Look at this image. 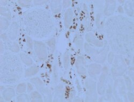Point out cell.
<instances>
[{"instance_id": "6da1fadb", "label": "cell", "mask_w": 134, "mask_h": 102, "mask_svg": "<svg viewBox=\"0 0 134 102\" xmlns=\"http://www.w3.org/2000/svg\"><path fill=\"white\" fill-rule=\"evenodd\" d=\"M106 33L111 48L115 52L123 55L133 52V22L122 16L110 18L107 22Z\"/></svg>"}, {"instance_id": "7a4b0ae2", "label": "cell", "mask_w": 134, "mask_h": 102, "mask_svg": "<svg viewBox=\"0 0 134 102\" xmlns=\"http://www.w3.org/2000/svg\"><path fill=\"white\" fill-rule=\"evenodd\" d=\"M23 23L29 35L40 38L47 37L54 28L52 16L42 9H35L25 12L23 15Z\"/></svg>"}, {"instance_id": "3957f363", "label": "cell", "mask_w": 134, "mask_h": 102, "mask_svg": "<svg viewBox=\"0 0 134 102\" xmlns=\"http://www.w3.org/2000/svg\"><path fill=\"white\" fill-rule=\"evenodd\" d=\"M23 74V67L16 55L5 54L1 56V81L7 84L17 82Z\"/></svg>"}, {"instance_id": "277c9868", "label": "cell", "mask_w": 134, "mask_h": 102, "mask_svg": "<svg viewBox=\"0 0 134 102\" xmlns=\"http://www.w3.org/2000/svg\"><path fill=\"white\" fill-rule=\"evenodd\" d=\"M126 65L122 57L117 56L111 69V72L115 76H120L124 75L126 70Z\"/></svg>"}, {"instance_id": "5b68a950", "label": "cell", "mask_w": 134, "mask_h": 102, "mask_svg": "<svg viewBox=\"0 0 134 102\" xmlns=\"http://www.w3.org/2000/svg\"><path fill=\"white\" fill-rule=\"evenodd\" d=\"M125 86L124 81L121 79H118L114 84V96L119 101H122V97L126 94Z\"/></svg>"}, {"instance_id": "8992f818", "label": "cell", "mask_w": 134, "mask_h": 102, "mask_svg": "<svg viewBox=\"0 0 134 102\" xmlns=\"http://www.w3.org/2000/svg\"><path fill=\"white\" fill-rule=\"evenodd\" d=\"M35 50L37 57L39 59L41 60H44L46 59L47 52L46 47L44 44L39 42H35Z\"/></svg>"}, {"instance_id": "52a82bcc", "label": "cell", "mask_w": 134, "mask_h": 102, "mask_svg": "<svg viewBox=\"0 0 134 102\" xmlns=\"http://www.w3.org/2000/svg\"><path fill=\"white\" fill-rule=\"evenodd\" d=\"M18 33V25L16 22L13 23L11 26L9 31L8 32V35L12 40H15L17 36Z\"/></svg>"}, {"instance_id": "ba28073f", "label": "cell", "mask_w": 134, "mask_h": 102, "mask_svg": "<svg viewBox=\"0 0 134 102\" xmlns=\"http://www.w3.org/2000/svg\"><path fill=\"white\" fill-rule=\"evenodd\" d=\"M108 3H106V6L105 9V14L107 16H109L112 14L114 12L115 3L114 1H107Z\"/></svg>"}, {"instance_id": "9c48e42d", "label": "cell", "mask_w": 134, "mask_h": 102, "mask_svg": "<svg viewBox=\"0 0 134 102\" xmlns=\"http://www.w3.org/2000/svg\"><path fill=\"white\" fill-rule=\"evenodd\" d=\"M72 18V12L71 9H68L66 11L64 17V24L66 28H68L71 23Z\"/></svg>"}, {"instance_id": "30bf717a", "label": "cell", "mask_w": 134, "mask_h": 102, "mask_svg": "<svg viewBox=\"0 0 134 102\" xmlns=\"http://www.w3.org/2000/svg\"><path fill=\"white\" fill-rule=\"evenodd\" d=\"M101 70V66L98 64H92L89 67V74L91 75L96 76L99 75Z\"/></svg>"}, {"instance_id": "8fae6325", "label": "cell", "mask_w": 134, "mask_h": 102, "mask_svg": "<svg viewBox=\"0 0 134 102\" xmlns=\"http://www.w3.org/2000/svg\"><path fill=\"white\" fill-rule=\"evenodd\" d=\"M15 95V92L14 90L13 89L11 88H8L5 89L3 93V96L4 97V98L7 101H9L14 97Z\"/></svg>"}, {"instance_id": "7c38bea8", "label": "cell", "mask_w": 134, "mask_h": 102, "mask_svg": "<svg viewBox=\"0 0 134 102\" xmlns=\"http://www.w3.org/2000/svg\"><path fill=\"white\" fill-rule=\"evenodd\" d=\"M90 35H86V40L88 42H91V43L96 45L97 47H102L103 46V44L102 42L98 41L97 39H96L94 36L92 35V33H90Z\"/></svg>"}, {"instance_id": "4fadbf2b", "label": "cell", "mask_w": 134, "mask_h": 102, "mask_svg": "<svg viewBox=\"0 0 134 102\" xmlns=\"http://www.w3.org/2000/svg\"><path fill=\"white\" fill-rule=\"evenodd\" d=\"M133 4L131 3L130 1H128V3L125 5V10L127 11V14L128 15L132 16L133 14Z\"/></svg>"}, {"instance_id": "5bb4252c", "label": "cell", "mask_w": 134, "mask_h": 102, "mask_svg": "<svg viewBox=\"0 0 134 102\" xmlns=\"http://www.w3.org/2000/svg\"><path fill=\"white\" fill-rule=\"evenodd\" d=\"M37 72H38V68L36 66H33L29 68V69L26 70L25 72V75L28 77L32 76L33 75L36 74Z\"/></svg>"}, {"instance_id": "9a60e30c", "label": "cell", "mask_w": 134, "mask_h": 102, "mask_svg": "<svg viewBox=\"0 0 134 102\" xmlns=\"http://www.w3.org/2000/svg\"><path fill=\"white\" fill-rule=\"evenodd\" d=\"M83 59H82V60H78L77 63H79L78 64V71H79V72H80V74H84L85 72V68L84 67V64H83Z\"/></svg>"}, {"instance_id": "2e32d148", "label": "cell", "mask_w": 134, "mask_h": 102, "mask_svg": "<svg viewBox=\"0 0 134 102\" xmlns=\"http://www.w3.org/2000/svg\"><path fill=\"white\" fill-rule=\"evenodd\" d=\"M20 57H21V59L22 60V61H23L26 65H30L33 63V62H32L31 59L30 58L29 56H27L25 54H21Z\"/></svg>"}, {"instance_id": "e0dca14e", "label": "cell", "mask_w": 134, "mask_h": 102, "mask_svg": "<svg viewBox=\"0 0 134 102\" xmlns=\"http://www.w3.org/2000/svg\"><path fill=\"white\" fill-rule=\"evenodd\" d=\"M55 3L51 4V7L52 10L54 11V13H58V12L61 10V6L60 3H58L59 1H54Z\"/></svg>"}, {"instance_id": "ac0fdd59", "label": "cell", "mask_w": 134, "mask_h": 102, "mask_svg": "<svg viewBox=\"0 0 134 102\" xmlns=\"http://www.w3.org/2000/svg\"><path fill=\"white\" fill-rule=\"evenodd\" d=\"M31 97L32 99H33V101H42V97H41V95L37 92H33L31 94Z\"/></svg>"}, {"instance_id": "d6986e66", "label": "cell", "mask_w": 134, "mask_h": 102, "mask_svg": "<svg viewBox=\"0 0 134 102\" xmlns=\"http://www.w3.org/2000/svg\"><path fill=\"white\" fill-rule=\"evenodd\" d=\"M9 23L8 21L5 18H1V28L2 30L6 29L9 26Z\"/></svg>"}, {"instance_id": "ffe728a7", "label": "cell", "mask_w": 134, "mask_h": 102, "mask_svg": "<svg viewBox=\"0 0 134 102\" xmlns=\"http://www.w3.org/2000/svg\"><path fill=\"white\" fill-rule=\"evenodd\" d=\"M26 84L24 83H21L18 85V86L17 88V91L19 93H24L25 89H26Z\"/></svg>"}, {"instance_id": "44dd1931", "label": "cell", "mask_w": 134, "mask_h": 102, "mask_svg": "<svg viewBox=\"0 0 134 102\" xmlns=\"http://www.w3.org/2000/svg\"><path fill=\"white\" fill-rule=\"evenodd\" d=\"M17 101H29V99L27 96L26 95H21L17 97Z\"/></svg>"}, {"instance_id": "7402d4cb", "label": "cell", "mask_w": 134, "mask_h": 102, "mask_svg": "<svg viewBox=\"0 0 134 102\" xmlns=\"http://www.w3.org/2000/svg\"><path fill=\"white\" fill-rule=\"evenodd\" d=\"M29 1H20V2H21V3L25 2V3H26V5H25V7H26H26H27V6H30V4H26V3H27ZM24 4H20V5H21V6H22L24 7Z\"/></svg>"}]
</instances>
